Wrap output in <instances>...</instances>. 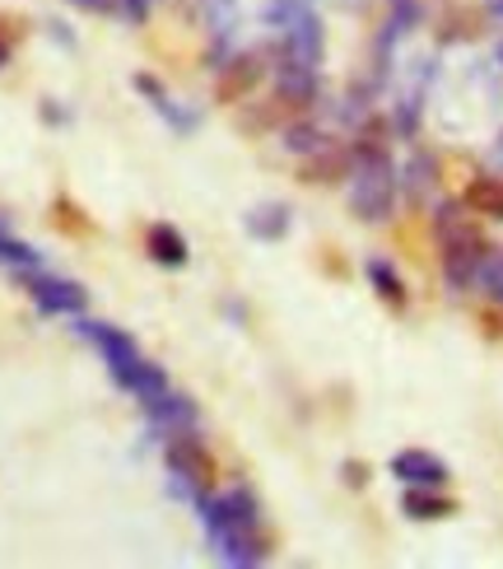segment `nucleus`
Returning a JSON list of instances; mask_svg holds the SVG:
<instances>
[{
    "instance_id": "c756f323",
    "label": "nucleus",
    "mask_w": 503,
    "mask_h": 569,
    "mask_svg": "<svg viewBox=\"0 0 503 569\" xmlns=\"http://www.w3.org/2000/svg\"><path fill=\"white\" fill-rule=\"evenodd\" d=\"M499 66H503V42H499Z\"/></svg>"
},
{
    "instance_id": "5701e85b",
    "label": "nucleus",
    "mask_w": 503,
    "mask_h": 569,
    "mask_svg": "<svg viewBox=\"0 0 503 569\" xmlns=\"http://www.w3.org/2000/svg\"><path fill=\"white\" fill-rule=\"evenodd\" d=\"M429 182H434V159L429 154H415L411 163H405V187H411V197H424Z\"/></svg>"
},
{
    "instance_id": "9b49d317",
    "label": "nucleus",
    "mask_w": 503,
    "mask_h": 569,
    "mask_svg": "<svg viewBox=\"0 0 503 569\" xmlns=\"http://www.w3.org/2000/svg\"><path fill=\"white\" fill-rule=\"evenodd\" d=\"M462 206L471 210V216L503 220V178H494V173L471 178V182H466V192H462Z\"/></svg>"
},
{
    "instance_id": "0eeeda50",
    "label": "nucleus",
    "mask_w": 503,
    "mask_h": 569,
    "mask_svg": "<svg viewBox=\"0 0 503 569\" xmlns=\"http://www.w3.org/2000/svg\"><path fill=\"white\" fill-rule=\"evenodd\" d=\"M80 331H84V337H89L93 346H99L103 365L112 369V378H117L122 388L131 383V373H135L140 365H145V355H140V346L127 337L122 327H108V322H80Z\"/></svg>"
},
{
    "instance_id": "2eb2a0df",
    "label": "nucleus",
    "mask_w": 503,
    "mask_h": 569,
    "mask_svg": "<svg viewBox=\"0 0 503 569\" xmlns=\"http://www.w3.org/2000/svg\"><path fill=\"white\" fill-rule=\"evenodd\" d=\"M364 276L373 280V290L388 299L392 308H405V299H411V295H405V280H401V271H396L392 262H382V257H369V262H364Z\"/></svg>"
},
{
    "instance_id": "f257e3e1",
    "label": "nucleus",
    "mask_w": 503,
    "mask_h": 569,
    "mask_svg": "<svg viewBox=\"0 0 503 569\" xmlns=\"http://www.w3.org/2000/svg\"><path fill=\"white\" fill-rule=\"evenodd\" d=\"M388 122L369 117L354 136V173H350V210L354 220L382 224L396 210V163H392V146H388Z\"/></svg>"
},
{
    "instance_id": "aec40b11",
    "label": "nucleus",
    "mask_w": 503,
    "mask_h": 569,
    "mask_svg": "<svg viewBox=\"0 0 503 569\" xmlns=\"http://www.w3.org/2000/svg\"><path fill=\"white\" fill-rule=\"evenodd\" d=\"M481 19H485V14H475V10H452V14L443 19V42L475 38V33H481Z\"/></svg>"
},
{
    "instance_id": "dca6fc26",
    "label": "nucleus",
    "mask_w": 503,
    "mask_h": 569,
    "mask_svg": "<svg viewBox=\"0 0 503 569\" xmlns=\"http://www.w3.org/2000/svg\"><path fill=\"white\" fill-rule=\"evenodd\" d=\"M150 416H154L159 425H168V430H197V407H191L182 392H168L163 401H154Z\"/></svg>"
},
{
    "instance_id": "a878e982",
    "label": "nucleus",
    "mask_w": 503,
    "mask_h": 569,
    "mask_svg": "<svg viewBox=\"0 0 503 569\" xmlns=\"http://www.w3.org/2000/svg\"><path fill=\"white\" fill-rule=\"evenodd\" d=\"M345 481H350V486H364V481H369V467H359V462H345Z\"/></svg>"
},
{
    "instance_id": "423d86ee",
    "label": "nucleus",
    "mask_w": 503,
    "mask_h": 569,
    "mask_svg": "<svg viewBox=\"0 0 503 569\" xmlns=\"http://www.w3.org/2000/svg\"><path fill=\"white\" fill-rule=\"evenodd\" d=\"M261 80H266V52H238L214 70V99L238 108L261 89Z\"/></svg>"
},
{
    "instance_id": "412c9836",
    "label": "nucleus",
    "mask_w": 503,
    "mask_h": 569,
    "mask_svg": "<svg viewBox=\"0 0 503 569\" xmlns=\"http://www.w3.org/2000/svg\"><path fill=\"white\" fill-rule=\"evenodd\" d=\"M0 262H6V267H14V271H29V267H38V252H33L29 243L10 239V233L0 229Z\"/></svg>"
},
{
    "instance_id": "b1692460",
    "label": "nucleus",
    "mask_w": 503,
    "mask_h": 569,
    "mask_svg": "<svg viewBox=\"0 0 503 569\" xmlns=\"http://www.w3.org/2000/svg\"><path fill=\"white\" fill-rule=\"evenodd\" d=\"M57 224L61 229H76V233H89V224L80 220V210L70 206V201H57Z\"/></svg>"
},
{
    "instance_id": "20e7f679",
    "label": "nucleus",
    "mask_w": 503,
    "mask_h": 569,
    "mask_svg": "<svg viewBox=\"0 0 503 569\" xmlns=\"http://www.w3.org/2000/svg\"><path fill=\"white\" fill-rule=\"evenodd\" d=\"M163 462H168V471H173L187 495H205V490H214V481H220V462H214L205 439H197V430H173L168 435Z\"/></svg>"
},
{
    "instance_id": "f3484780",
    "label": "nucleus",
    "mask_w": 503,
    "mask_h": 569,
    "mask_svg": "<svg viewBox=\"0 0 503 569\" xmlns=\"http://www.w3.org/2000/svg\"><path fill=\"white\" fill-rule=\"evenodd\" d=\"M248 229L256 233V239H284V233H290V210H284V206H256L252 210V216H248Z\"/></svg>"
},
{
    "instance_id": "6e6552de",
    "label": "nucleus",
    "mask_w": 503,
    "mask_h": 569,
    "mask_svg": "<svg viewBox=\"0 0 503 569\" xmlns=\"http://www.w3.org/2000/svg\"><path fill=\"white\" fill-rule=\"evenodd\" d=\"M275 93L284 103H294L299 112H308L318 103V66H308L290 52H280V66H275Z\"/></svg>"
},
{
    "instance_id": "ddd939ff",
    "label": "nucleus",
    "mask_w": 503,
    "mask_h": 569,
    "mask_svg": "<svg viewBox=\"0 0 503 569\" xmlns=\"http://www.w3.org/2000/svg\"><path fill=\"white\" fill-rule=\"evenodd\" d=\"M145 252L159 267H187V239L173 224H150L145 229Z\"/></svg>"
},
{
    "instance_id": "393cba45",
    "label": "nucleus",
    "mask_w": 503,
    "mask_h": 569,
    "mask_svg": "<svg viewBox=\"0 0 503 569\" xmlns=\"http://www.w3.org/2000/svg\"><path fill=\"white\" fill-rule=\"evenodd\" d=\"M117 6H122V14H127V19H135V23H140V19L150 14L154 0H117Z\"/></svg>"
},
{
    "instance_id": "f8f14e48",
    "label": "nucleus",
    "mask_w": 503,
    "mask_h": 569,
    "mask_svg": "<svg viewBox=\"0 0 503 569\" xmlns=\"http://www.w3.org/2000/svg\"><path fill=\"white\" fill-rule=\"evenodd\" d=\"M401 509L411 518H420V523H434V518L457 513V505H452L439 486H411V490H405V500H401Z\"/></svg>"
},
{
    "instance_id": "7ed1b4c3",
    "label": "nucleus",
    "mask_w": 503,
    "mask_h": 569,
    "mask_svg": "<svg viewBox=\"0 0 503 569\" xmlns=\"http://www.w3.org/2000/svg\"><path fill=\"white\" fill-rule=\"evenodd\" d=\"M434 233H439V257H443V276L452 290H466L481 276V262L490 257V243L475 216L462 201H443L434 210Z\"/></svg>"
},
{
    "instance_id": "a211bd4d",
    "label": "nucleus",
    "mask_w": 503,
    "mask_h": 569,
    "mask_svg": "<svg viewBox=\"0 0 503 569\" xmlns=\"http://www.w3.org/2000/svg\"><path fill=\"white\" fill-rule=\"evenodd\" d=\"M140 93H150V99H154V108L168 117V122H173V127H182V131H191V127H197V117H191V112H173V103H168V93H163V84L154 80V76H135L131 80Z\"/></svg>"
},
{
    "instance_id": "39448f33",
    "label": "nucleus",
    "mask_w": 503,
    "mask_h": 569,
    "mask_svg": "<svg viewBox=\"0 0 503 569\" xmlns=\"http://www.w3.org/2000/svg\"><path fill=\"white\" fill-rule=\"evenodd\" d=\"M19 284L29 290V299L42 308V313H52V318H80L84 308H89V295L80 290L76 280H61V276H42L38 267L29 271H19Z\"/></svg>"
},
{
    "instance_id": "c85d7f7f",
    "label": "nucleus",
    "mask_w": 503,
    "mask_h": 569,
    "mask_svg": "<svg viewBox=\"0 0 503 569\" xmlns=\"http://www.w3.org/2000/svg\"><path fill=\"white\" fill-rule=\"evenodd\" d=\"M485 14L490 19H503V0H485Z\"/></svg>"
},
{
    "instance_id": "4be33fe9",
    "label": "nucleus",
    "mask_w": 503,
    "mask_h": 569,
    "mask_svg": "<svg viewBox=\"0 0 503 569\" xmlns=\"http://www.w3.org/2000/svg\"><path fill=\"white\" fill-rule=\"evenodd\" d=\"M475 280L485 284V295H490V299L503 303V252H499V248H490V257L481 262V276H475Z\"/></svg>"
},
{
    "instance_id": "9d476101",
    "label": "nucleus",
    "mask_w": 503,
    "mask_h": 569,
    "mask_svg": "<svg viewBox=\"0 0 503 569\" xmlns=\"http://www.w3.org/2000/svg\"><path fill=\"white\" fill-rule=\"evenodd\" d=\"M392 477L405 486H443L447 481V462L429 448H401L392 458Z\"/></svg>"
},
{
    "instance_id": "cd10ccee",
    "label": "nucleus",
    "mask_w": 503,
    "mask_h": 569,
    "mask_svg": "<svg viewBox=\"0 0 503 569\" xmlns=\"http://www.w3.org/2000/svg\"><path fill=\"white\" fill-rule=\"evenodd\" d=\"M10 52H14V47H10V38H6V33H0V70H6V66H10Z\"/></svg>"
},
{
    "instance_id": "f03ea898",
    "label": "nucleus",
    "mask_w": 503,
    "mask_h": 569,
    "mask_svg": "<svg viewBox=\"0 0 503 569\" xmlns=\"http://www.w3.org/2000/svg\"><path fill=\"white\" fill-rule=\"evenodd\" d=\"M201 518H205V532L210 541L224 551L229 565H261L266 560V537H261V513H256V495L248 486H238L229 495H197Z\"/></svg>"
},
{
    "instance_id": "bb28decb",
    "label": "nucleus",
    "mask_w": 503,
    "mask_h": 569,
    "mask_svg": "<svg viewBox=\"0 0 503 569\" xmlns=\"http://www.w3.org/2000/svg\"><path fill=\"white\" fill-rule=\"evenodd\" d=\"M76 6H80V10H93V14H108L117 0H76Z\"/></svg>"
},
{
    "instance_id": "6ab92c4d",
    "label": "nucleus",
    "mask_w": 503,
    "mask_h": 569,
    "mask_svg": "<svg viewBox=\"0 0 503 569\" xmlns=\"http://www.w3.org/2000/svg\"><path fill=\"white\" fill-rule=\"evenodd\" d=\"M284 146H290L294 154H313V150H322V146H326V136H322L313 122H303V117H294V122L284 127Z\"/></svg>"
},
{
    "instance_id": "4468645a",
    "label": "nucleus",
    "mask_w": 503,
    "mask_h": 569,
    "mask_svg": "<svg viewBox=\"0 0 503 569\" xmlns=\"http://www.w3.org/2000/svg\"><path fill=\"white\" fill-rule=\"evenodd\" d=\"M127 392H131V397L140 401V407H145V411H150V407H154V401H163V397H168V392H173V388H168V373H163L159 365H150V360H145V365H140V369L131 373V383H127Z\"/></svg>"
},
{
    "instance_id": "1a4fd4ad",
    "label": "nucleus",
    "mask_w": 503,
    "mask_h": 569,
    "mask_svg": "<svg viewBox=\"0 0 503 569\" xmlns=\"http://www.w3.org/2000/svg\"><path fill=\"white\" fill-rule=\"evenodd\" d=\"M350 173H354V150H345V146H322L313 154H303V163H299V178L313 187L345 182Z\"/></svg>"
}]
</instances>
